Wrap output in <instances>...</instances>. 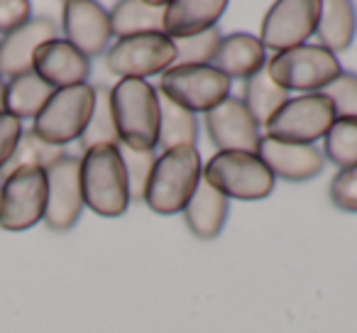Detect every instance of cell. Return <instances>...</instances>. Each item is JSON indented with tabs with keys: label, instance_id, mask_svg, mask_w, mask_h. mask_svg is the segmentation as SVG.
<instances>
[{
	"label": "cell",
	"instance_id": "obj_5",
	"mask_svg": "<svg viewBox=\"0 0 357 333\" xmlns=\"http://www.w3.org/2000/svg\"><path fill=\"white\" fill-rule=\"evenodd\" d=\"M267 74L284 91L321 94L342 74L340 59L318 45H303L296 50L279 52L267 61Z\"/></svg>",
	"mask_w": 357,
	"mask_h": 333
},
{
	"label": "cell",
	"instance_id": "obj_10",
	"mask_svg": "<svg viewBox=\"0 0 357 333\" xmlns=\"http://www.w3.org/2000/svg\"><path fill=\"white\" fill-rule=\"evenodd\" d=\"M321 3L318 0H279L262 20L259 42L269 52H289L303 47L316 35Z\"/></svg>",
	"mask_w": 357,
	"mask_h": 333
},
{
	"label": "cell",
	"instance_id": "obj_18",
	"mask_svg": "<svg viewBox=\"0 0 357 333\" xmlns=\"http://www.w3.org/2000/svg\"><path fill=\"white\" fill-rule=\"evenodd\" d=\"M228 10L225 0H174L164 13V35L169 40H186L213 27Z\"/></svg>",
	"mask_w": 357,
	"mask_h": 333
},
{
	"label": "cell",
	"instance_id": "obj_3",
	"mask_svg": "<svg viewBox=\"0 0 357 333\" xmlns=\"http://www.w3.org/2000/svg\"><path fill=\"white\" fill-rule=\"evenodd\" d=\"M201 177H204V167L196 147H176L162 152L149 177L144 201L154 214H178L194 196Z\"/></svg>",
	"mask_w": 357,
	"mask_h": 333
},
{
	"label": "cell",
	"instance_id": "obj_34",
	"mask_svg": "<svg viewBox=\"0 0 357 333\" xmlns=\"http://www.w3.org/2000/svg\"><path fill=\"white\" fill-rule=\"evenodd\" d=\"M22 130H25L22 128V120H17L15 115H10V113H0V172L10 162Z\"/></svg>",
	"mask_w": 357,
	"mask_h": 333
},
{
	"label": "cell",
	"instance_id": "obj_12",
	"mask_svg": "<svg viewBox=\"0 0 357 333\" xmlns=\"http://www.w3.org/2000/svg\"><path fill=\"white\" fill-rule=\"evenodd\" d=\"M47 175V209L45 223L52 230H69L76 225L84 211L81 194V157L66 154L52 164Z\"/></svg>",
	"mask_w": 357,
	"mask_h": 333
},
{
	"label": "cell",
	"instance_id": "obj_25",
	"mask_svg": "<svg viewBox=\"0 0 357 333\" xmlns=\"http://www.w3.org/2000/svg\"><path fill=\"white\" fill-rule=\"evenodd\" d=\"M61 157H66L64 147L59 145H50L47 140H42L35 130H22L20 140H17V147L13 152L10 162L3 167V179L20 170H42L47 172L52 164H56Z\"/></svg>",
	"mask_w": 357,
	"mask_h": 333
},
{
	"label": "cell",
	"instance_id": "obj_23",
	"mask_svg": "<svg viewBox=\"0 0 357 333\" xmlns=\"http://www.w3.org/2000/svg\"><path fill=\"white\" fill-rule=\"evenodd\" d=\"M159 94V91H157ZM199 142V118L191 110L172 103L159 94V142L162 152L176 147H196Z\"/></svg>",
	"mask_w": 357,
	"mask_h": 333
},
{
	"label": "cell",
	"instance_id": "obj_17",
	"mask_svg": "<svg viewBox=\"0 0 357 333\" xmlns=\"http://www.w3.org/2000/svg\"><path fill=\"white\" fill-rule=\"evenodd\" d=\"M56 25L50 17H32L20 30L10 32L0 42V76L15 79L32 71V61L42 45L56 40Z\"/></svg>",
	"mask_w": 357,
	"mask_h": 333
},
{
	"label": "cell",
	"instance_id": "obj_26",
	"mask_svg": "<svg viewBox=\"0 0 357 333\" xmlns=\"http://www.w3.org/2000/svg\"><path fill=\"white\" fill-rule=\"evenodd\" d=\"M289 101V91H284L282 86H277L269 79L267 69L259 71L257 76L245 81L243 86V103L248 105V110L252 113V118L257 120L259 128L269 123L274 113L282 108Z\"/></svg>",
	"mask_w": 357,
	"mask_h": 333
},
{
	"label": "cell",
	"instance_id": "obj_27",
	"mask_svg": "<svg viewBox=\"0 0 357 333\" xmlns=\"http://www.w3.org/2000/svg\"><path fill=\"white\" fill-rule=\"evenodd\" d=\"M79 145L84 152L100 145H120L118 130H115V120H113V108H110V89L98 86L96 89V103H93V113L91 120L86 125L84 135L79 138Z\"/></svg>",
	"mask_w": 357,
	"mask_h": 333
},
{
	"label": "cell",
	"instance_id": "obj_1",
	"mask_svg": "<svg viewBox=\"0 0 357 333\" xmlns=\"http://www.w3.org/2000/svg\"><path fill=\"white\" fill-rule=\"evenodd\" d=\"M115 130L120 145L139 152H152L159 142V94L152 84L123 79L110 89Z\"/></svg>",
	"mask_w": 357,
	"mask_h": 333
},
{
	"label": "cell",
	"instance_id": "obj_16",
	"mask_svg": "<svg viewBox=\"0 0 357 333\" xmlns=\"http://www.w3.org/2000/svg\"><path fill=\"white\" fill-rule=\"evenodd\" d=\"M32 71L40 79H45L54 91L69 89V86H81L89 81L91 59L81 54L74 45L66 40H52L42 45L32 61Z\"/></svg>",
	"mask_w": 357,
	"mask_h": 333
},
{
	"label": "cell",
	"instance_id": "obj_15",
	"mask_svg": "<svg viewBox=\"0 0 357 333\" xmlns=\"http://www.w3.org/2000/svg\"><path fill=\"white\" fill-rule=\"evenodd\" d=\"M257 154L269 167L274 179L279 177L287 182H308L321 175L326 167V157L316 145H289L272 138H262Z\"/></svg>",
	"mask_w": 357,
	"mask_h": 333
},
{
	"label": "cell",
	"instance_id": "obj_31",
	"mask_svg": "<svg viewBox=\"0 0 357 333\" xmlns=\"http://www.w3.org/2000/svg\"><path fill=\"white\" fill-rule=\"evenodd\" d=\"M335 108V118L357 120V74L342 71L331 86L321 91Z\"/></svg>",
	"mask_w": 357,
	"mask_h": 333
},
{
	"label": "cell",
	"instance_id": "obj_32",
	"mask_svg": "<svg viewBox=\"0 0 357 333\" xmlns=\"http://www.w3.org/2000/svg\"><path fill=\"white\" fill-rule=\"evenodd\" d=\"M331 201L335 209L357 214V164L340 170L331 182Z\"/></svg>",
	"mask_w": 357,
	"mask_h": 333
},
{
	"label": "cell",
	"instance_id": "obj_24",
	"mask_svg": "<svg viewBox=\"0 0 357 333\" xmlns=\"http://www.w3.org/2000/svg\"><path fill=\"white\" fill-rule=\"evenodd\" d=\"M52 94L54 89L35 71L20 74L6 84V113L15 115L17 120H35L47 105V101L52 98Z\"/></svg>",
	"mask_w": 357,
	"mask_h": 333
},
{
	"label": "cell",
	"instance_id": "obj_4",
	"mask_svg": "<svg viewBox=\"0 0 357 333\" xmlns=\"http://www.w3.org/2000/svg\"><path fill=\"white\" fill-rule=\"evenodd\" d=\"M204 179L225 199L259 201L274 189V175L259 154L250 152H218L204 167Z\"/></svg>",
	"mask_w": 357,
	"mask_h": 333
},
{
	"label": "cell",
	"instance_id": "obj_8",
	"mask_svg": "<svg viewBox=\"0 0 357 333\" xmlns=\"http://www.w3.org/2000/svg\"><path fill=\"white\" fill-rule=\"evenodd\" d=\"M93 103L96 89L89 84L54 91L42 113L35 118L32 130L50 145L64 147L66 142H74L84 135L91 113H93Z\"/></svg>",
	"mask_w": 357,
	"mask_h": 333
},
{
	"label": "cell",
	"instance_id": "obj_9",
	"mask_svg": "<svg viewBox=\"0 0 357 333\" xmlns=\"http://www.w3.org/2000/svg\"><path fill=\"white\" fill-rule=\"evenodd\" d=\"M176 64V47L167 35H135L118 40L105 52V66L110 74L123 79H149L164 74Z\"/></svg>",
	"mask_w": 357,
	"mask_h": 333
},
{
	"label": "cell",
	"instance_id": "obj_2",
	"mask_svg": "<svg viewBox=\"0 0 357 333\" xmlns=\"http://www.w3.org/2000/svg\"><path fill=\"white\" fill-rule=\"evenodd\" d=\"M84 206L105 219H118L130 206V186L118 145H100L81 157Z\"/></svg>",
	"mask_w": 357,
	"mask_h": 333
},
{
	"label": "cell",
	"instance_id": "obj_36",
	"mask_svg": "<svg viewBox=\"0 0 357 333\" xmlns=\"http://www.w3.org/2000/svg\"><path fill=\"white\" fill-rule=\"evenodd\" d=\"M0 194H3V182H0Z\"/></svg>",
	"mask_w": 357,
	"mask_h": 333
},
{
	"label": "cell",
	"instance_id": "obj_6",
	"mask_svg": "<svg viewBox=\"0 0 357 333\" xmlns=\"http://www.w3.org/2000/svg\"><path fill=\"white\" fill-rule=\"evenodd\" d=\"M335 123V108L323 94L289 98L264 125L267 138L289 145H316Z\"/></svg>",
	"mask_w": 357,
	"mask_h": 333
},
{
	"label": "cell",
	"instance_id": "obj_13",
	"mask_svg": "<svg viewBox=\"0 0 357 333\" xmlns=\"http://www.w3.org/2000/svg\"><path fill=\"white\" fill-rule=\"evenodd\" d=\"M206 130L211 142L220 152L257 154L262 142V128L252 118L243 98H233V96L206 113Z\"/></svg>",
	"mask_w": 357,
	"mask_h": 333
},
{
	"label": "cell",
	"instance_id": "obj_30",
	"mask_svg": "<svg viewBox=\"0 0 357 333\" xmlns=\"http://www.w3.org/2000/svg\"><path fill=\"white\" fill-rule=\"evenodd\" d=\"M118 152L123 157L125 175H128V186H130V201H144L147 194L149 177H152L154 164H157L159 154L154 152H139L128 145H118Z\"/></svg>",
	"mask_w": 357,
	"mask_h": 333
},
{
	"label": "cell",
	"instance_id": "obj_29",
	"mask_svg": "<svg viewBox=\"0 0 357 333\" xmlns=\"http://www.w3.org/2000/svg\"><path fill=\"white\" fill-rule=\"evenodd\" d=\"M223 45V32L218 27L201 35L186 37V40H174L176 47V64L178 66H213L218 50Z\"/></svg>",
	"mask_w": 357,
	"mask_h": 333
},
{
	"label": "cell",
	"instance_id": "obj_35",
	"mask_svg": "<svg viewBox=\"0 0 357 333\" xmlns=\"http://www.w3.org/2000/svg\"><path fill=\"white\" fill-rule=\"evenodd\" d=\"M0 113H6V81L0 76Z\"/></svg>",
	"mask_w": 357,
	"mask_h": 333
},
{
	"label": "cell",
	"instance_id": "obj_22",
	"mask_svg": "<svg viewBox=\"0 0 357 333\" xmlns=\"http://www.w3.org/2000/svg\"><path fill=\"white\" fill-rule=\"evenodd\" d=\"M357 32V8L350 0H328L321 3V17L316 25L318 47L333 52H345Z\"/></svg>",
	"mask_w": 357,
	"mask_h": 333
},
{
	"label": "cell",
	"instance_id": "obj_33",
	"mask_svg": "<svg viewBox=\"0 0 357 333\" xmlns=\"http://www.w3.org/2000/svg\"><path fill=\"white\" fill-rule=\"evenodd\" d=\"M32 20V6L27 0H0V32L10 35Z\"/></svg>",
	"mask_w": 357,
	"mask_h": 333
},
{
	"label": "cell",
	"instance_id": "obj_7",
	"mask_svg": "<svg viewBox=\"0 0 357 333\" xmlns=\"http://www.w3.org/2000/svg\"><path fill=\"white\" fill-rule=\"evenodd\" d=\"M233 81L215 66H178L174 64L159 76V94L167 96L172 103L191 110V113H208L225 98H230Z\"/></svg>",
	"mask_w": 357,
	"mask_h": 333
},
{
	"label": "cell",
	"instance_id": "obj_11",
	"mask_svg": "<svg viewBox=\"0 0 357 333\" xmlns=\"http://www.w3.org/2000/svg\"><path fill=\"white\" fill-rule=\"evenodd\" d=\"M47 175L42 170H20L3 179L0 228L27 230L45 219Z\"/></svg>",
	"mask_w": 357,
	"mask_h": 333
},
{
	"label": "cell",
	"instance_id": "obj_21",
	"mask_svg": "<svg viewBox=\"0 0 357 333\" xmlns=\"http://www.w3.org/2000/svg\"><path fill=\"white\" fill-rule=\"evenodd\" d=\"M164 13L167 3L123 0L110 10V30L118 40L135 35H159V32L164 35Z\"/></svg>",
	"mask_w": 357,
	"mask_h": 333
},
{
	"label": "cell",
	"instance_id": "obj_28",
	"mask_svg": "<svg viewBox=\"0 0 357 333\" xmlns=\"http://www.w3.org/2000/svg\"><path fill=\"white\" fill-rule=\"evenodd\" d=\"M323 157L340 170L357 164V120L335 118L331 130L323 138Z\"/></svg>",
	"mask_w": 357,
	"mask_h": 333
},
{
	"label": "cell",
	"instance_id": "obj_19",
	"mask_svg": "<svg viewBox=\"0 0 357 333\" xmlns=\"http://www.w3.org/2000/svg\"><path fill=\"white\" fill-rule=\"evenodd\" d=\"M213 66L223 71L230 81H248L267 69V50L262 47L259 37L248 35V32H233V35L223 37Z\"/></svg>",
	"mask_w": 357,
	"mask_h": 333
},
{
	"label": "cell",
	"instance_id": "obj_14",
	"mask_svg": "<svg viewBox=\"0 0 357 333\" xmlns=\"http://www.w3.org/2000/svg\"><path fill=\"white\" fill-rule=\"evenodd\" d=\"M61 30L66 42L74 45L81 54L98 57L108 52L113 30H110V13L93 0H69L61 8Z\"/></svg>",
	"mask_w": 357,
	"mask_h": 333
},
{
	"label": "cell",
	"instance_id": "obj_20",
	"mask_svg": "<svg viewBox=\"0 0 357 333\" xmlns=\"http://www.w3.org/2000/svg\"><path fill=\"white\" fill-rule=\"evenodd\" d=\"M228 211H230L228 199H225L223 194H218V191L201 177L194 196H191L184 209V219L196 238L213 240V238H218L220 230H223L225 221H228Z\"/></svg>",
	"mask_w": 357,
	"mask_h": 333
}]
</instances>
